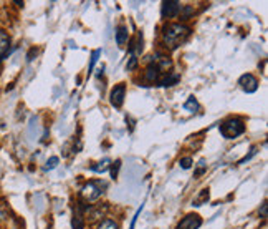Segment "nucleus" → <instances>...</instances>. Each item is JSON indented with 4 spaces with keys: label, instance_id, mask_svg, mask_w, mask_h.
<instances>
[{
    "label": "nucleus",
    "instance_id": "obj_1",
    "mask_svg": "<svg viewBox=\"0 0 268 229\" xmlns=\"http://www.w3.org/2000/svg\"><path fill=\"white\" fill-rule=\"evenodd\" d=\"M189 35H190L189 27L181 25V24H167L162 30V40L167 48L176 50L189 39Z\"/></svg>",
    "mask_w": 268,
    "mask_h": 229
},
{
    "label": "nucleus",
    "instance_id": "obj_2",
    "mask_svg": "<svg viewBox=\"0 0 268 229\" xmlns=\"http://www.w3.org/2000/svg\"><path fill=\"white\" fill-rule=\"evenodd\" d=\"M220 133L223 138L227 139H234L237 136H240L245 133V125L242 120H238V118H230V120L223 121L222 127H220Z\"/></svg>",
    "mask_w": 268,
    "mask_h": 229
},
{
    "label": "nucleus",
    "instance_id": "obj_3",
    "mask_svg": "<svg viewBox=\"0 0 268 229\" xmlns=\"http://www.w3.org/2000/svg\"><path fill=\"white\" fill-rule=\"evenodd\" d=\"M106 188V183H101V181H89L86 183L83 189H81V198L85 199L86 203H91L100 199V196L103 195V189Z\"/></svg>",
    "mask_w": 268,
    "mask_h": 229
},
{
    "label": "nucleus",
    "instance_id": "obj_4",
    "mask_svg": "<svg viewBox=\"0 0 268 229\" xmlns=\"http://www.w3.org/2000/svg\"><path fill=\"white\" fill-rule=\"evenodd\" d=\"M181 10H182V5H181V2H177V0H169V2L162 4V17L164 19H174L181 13Z\"/></svg>",
    "mask_w": 268,
    "mask_h": 229
},
{
    "label": "nucleus",
    "instance_id": "obj_5",
    "mask_svg": "<svg viewBox=\"0 0 268 229\" xmlns=\"http://www.w3.org/2000/svg\"><path fill=\"white\" fill-rule=\"evenodd\" d=\"M238 85H240L242 90L247 93H253L258 90V80L253 77L252 73H245V75H242L240 80H238Z\"/></svg>",
    "mask_w": 268,
    "mask_h": 229
},
{
    "label": "nucleus",
    "instance_id": "obj_6",
    "mask_svg": "<svg viewBox=\"0 0 268 229\" xmlns=\"http://www.w3.org/2000/svg\"><path fill=\"white\" fill-rule=\"evenodd\" d=\"M200 224H202V219H200L199 214H187V216L177 224L176 229H199Z\"/></svg>",
    "mask_w": 268,
    "mask_h": 229
},
{
    "label": "nucleus",
    "instance_id": "obj_7",
    "mask_svg": "<svg viewBox=\"0 0 268 229\" xmlns=\"http://www.w3.org/2000/svg\"><path fill=\"white\" fill-rule=\"evenodd\" d=\"M124 95H126V85L124 83H119L113 88V92H111V105L114 108H119L123 105L124 101Z\"/></svg>",
    "mask_w": 268,
    "mask_h": 229
},
{
    "label": "nucleus",
    "instance_id": "obj_8",
    "mask_svg": "<svg viewBox=\"0 0 268 229\" xmlns=\"http://www.w3.org/2000/svg\"><path fill=\"white\" fill-rule=\"evenodd\" d=\"M144 78H146V82L147 83H152V85H158L159 83V80L162 78V75L159 73V70L156 68V66L151 63L146 68V75H144Z\"/></svg>",
    "mask_w": 268,
    "mask_h": 229
},
{
    "label": "nucleus",
    "instance_id": "obj_9",
    "mask_svg": "<svg viewBox=\"0 0 268 229\" xmlns=\"http://www.w3.org/2000/svg\"><path fill=\"white\" fill-rule=\"evenodd\" d=\"M179 80H181V77L177 75V73H167V75H164L161 80H159V83L158 85H161V86H174Z\"/></svg>",
    "mask_w": 268,
    "mask_h": 229
},
{
    "label": "nucleus",
    "instance_id": "obj_10",
    "mask_svg": "<svg viewBox=\"0 0 268 229\" xmlns=\"http://www.w3.org/2000/svg\"><path fill=\"white\" fill-rule=\"evenodd\" d=\"M9 47H10V37L0 30V60H2L7 51H9Z\"/></svg>",
    "mask_w": 268,
    "mask_h": 229
},
{
    "label": "nucleus",
    "instance_id": "obj_11",
    "mask_svg": "<svg viewBox=\"0 0 268 229\" xmlns=\"http://www.w3.org/2000/svg\"><path fill=\"white\" fill-rule=\"evenodd\" d=\"M126 42H128V27L119 25L116 30V43L119 47H123Z\"/></svg>",
    "mask_w": 268,
    "mask_h": 229
},
{
    "label": "nucleus",
    "instance_id": "obj_12",
    "mask_svg": "<svg viewBox=\"0 0 268 229\" xmlns=\"http://www.w3.org/2000/svg\"><path fill=\"white\" fill-rule=\"evenodd\" d=\"M109 165H111V160L109 158H104L103 161H100V163H96L94 166H91V171H94V173H104V171H108Z\"/></svg>",
    "mask_w": 268,
    "mask_h": 229
},
{
    "label": "nucleus",
    "instance_id": "obj_13",
    "mask_svg": "<svg viewBox=\"0 0 268 229\" xmlns=\"http://www.w3.org/2000/svg\"><path fill=\"white\" fill-rule=\"evenodd\" d=\"M207 201H208V189H202L199 193V196L194 199V206H202Z\"/></svg>",
    "mask_w": 268,
    "mask_h": 229
},
{
    "label": "nucleus",
    "instance_id": "obj_14",
    "mask_svg": "<svg viewBox=\"0 0 268 229\" xmlns=\"http://www.w3.org/2000/svg\"><path fill=\"white\" fill-rule=\"evenodd\" d=\"M184 108L189 110V112H197V110H199V103H197V100L194 98V97H189V100L184 103Z\"/></svg>",
    "mask_w": 268,
    "mask_h": 229
},
{
    "label": "nucleus",
    "instance_id": "obj_15",
    "mask_svg": "<svg viewBox=\"0 0 268 229\" xmlns=\"http://www.w3.org/2000/svg\"><path fill=\"white\" fill-rule=\"evenodd\" d=\"M98 229H118V224L114 223L113 219H104L100 223Z\"/></svg>",
    "mask_w": 268,
    "mask_h": 229
},
{
    "label": "nucleus",
    "instance_id": "obj_16",
    "mask_svg": "<svg viewBox=\"0 0 268 229\" xmlns=\"http://www.w3.org/2000/svg\"><path fill=\"white\" fill-rule=\"evenodd\" d=\"M100 55H101V50H100V48L94 50L93 54H91V62H89V68H88L89 72L93 70V66L96 65V62H98V57H100ZM89 72H88V73H89Z\"/></svg>",
    "mask_w": 268,
    "mask_h": 229
},
{
    "label": "nucleus",
    "instance_id": "obj_17",
    "mask_svg": "<svg viewBox=\"0 0 268 229\" xmlns=\"http://www.w3.org/2000/svg\"><path fill=\"white\" fill-rule=\"evenodd\" d=\"M56 165H58V158H56V156H51V158L47 161V166H45V171H48V169L56 168Z\"/></svg>",
    "mask_w": 268,
    "mask_h": 229
},
{
    "label": "nucleus",
    "instance_id": "obj_18",
    "mask_svg": "<svg viewBox=\"0 0 268 229\" xmlns=\"http://www.w3.org/2000/svg\"><path fill=\"white\" fill-rule=\"evenodd\" d=\"M179 165H181L182 169H189V168L192 166V158H189V156H187V158H182L181 163H179Z\"/></svg>",
    "mask_w": 268,
    "mask_h": 229
},
{
    "label": "nucleus",
    "instance_id": "obj_19",
    "mask_svg": "<svg viewBox=\"0 0 268 229\" xmlns=\"http://www.w3.org/2000/svg\"><path fill=\"white\" fill-rule=\"evenodd\" d=\"M143 208H144V204H141V208L136 211V214H134V218H132V223H131V226H129V229H134V226H136V221H138V218H139V214H141V211H143Z\"/></svg>",
    "mask_w": 268,
    "mask_h": 229
},
{
    "label": "nucleus",
    "instance_id": "obj_20",
    "mask_svg": "<svg viewBox=\"0 0 268 229\" xmlns=\"http://www.w3.org/2000/svg\"><path fill=\"white\" fill-rule=\"evenodd\" d=\"M205 168H207V165H205V161L204 160H200V163H199V168H197V171H196V176H200L204 171H205Z\"/></svg>",
    "mask_w": 268,
    "mask_h": 229
},
{
    "label": "nucleus",
    "instance_id": "obj_21",
    "mask_svg": "<svg viewBox=\"0 0 268 229\" xmlns=\"http://www.w3.org/2000/svg\"><path fill=\"white\" fill-rule=\"evenodd\" d=\"M136 63H138V58H136V57H134V55H132V57L129 58V63H128V65H126V70H132V68H134V66H136Z\"/></svg>",
    "mask_w": 268,
    "mask_h": 229
},
{
    "label": "nucleus",
    "instance_id": "obj_22",
    "mask_svg": "<svg viewBox=\"0 0 268 229\" xmlns=\"http://www.w3.org/2000/svg\"><path fill=\"white\" fill-rule=\"evenodd\" d=\"M266 211H268V204H266V201H265V203L262 204V209H260V216H262L263 219H266V216H268Z\"/></svg>",
    "mask_w": 268,
    "mask_h": 229
},
{
    "label": "nucleus",
    "instance_id": "obj_23",
    "mask_svg": "<svg viewBox=\"0 0 268 229\" xmlns=\"http://www.w3.org/2000/svg\"><path fill=\"white\" fill-rule=\"evenodd\" d=\"M192 13V7L190 5H185V9H184V15H182V19L184 20H187L189 19V15Z\"/></svg>",
    "mask_w": 268,
    "mask_h": 229
},
{
    "label": "nucleus",
    "instance_id": "obj_24",
    "mask_svg": "<svg viewBox=\"0 0 268 229\" xmlns=\"http://www.w3.org/2000/svg\"><path fill=\"white\" fill-rule=\"evenodd\" d=\"M114 165L116 166H113V178H116V176H118V169H119V165H121V161H116Z\"/></svg>",
    "mask_w": 268,
    "mask_h": 229
}]
</instances>
